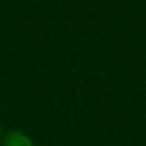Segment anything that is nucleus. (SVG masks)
I'll return each mask as SVG.
<instances>
[{"label": "nucleus", "instance_id": "nucleus-1", "mask_svg": "<svg viewBox=\"0 0 146 146\" xmlns=\"http://www.w3.org/2000/svg\"><path fill=\"white\" fill-rule=\"evenodd\" d=\"M3 146H35L33 140L22 130H11L3 137Z\"/></svg>", "mask_w": 146, "mask_h": 146}, {"label": "nucleus", "instance_id": "nucleus-2", "mask_svg": "<svg viewBox=\"0 0 146 146\" xmlns=\"http://www.w3.org/2000/svg\"><path fill=\"white\" fill-rule=\"evenodd\" d=\"M0 138H2V126H0Z\"/></svg>", "mask_w": 146, "mask_h": 146}]
</instances>
